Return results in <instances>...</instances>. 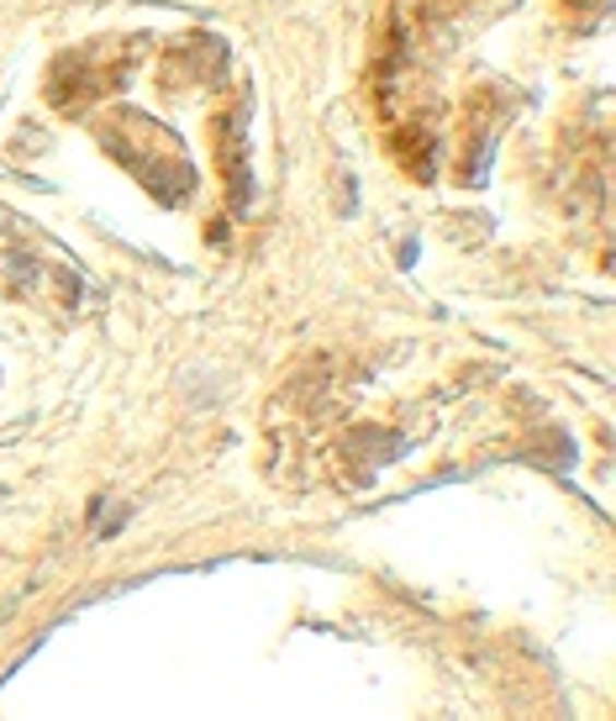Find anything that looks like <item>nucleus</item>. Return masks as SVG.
I'll use <instances>...</instances> for the list:
<instances>
[{
	"mask_svg": "<svg viewBox=\"0 0 616 721\" xmlns=\"http://www.w3.org/2000/svg\"><path fill=\"white\" fill-rule=\"evenodd\" d=\"M106 143H111V153H117L121 164H127L164 206H179V201L196 190L190 158H185V148H179L158 121L138 117V111H121V117L106 127Z\"/></svg>",
	"mask_w": 616,
	"mask_h": 721,
	"instance_id": "obj_1",
	"label": "nucleus"
}]
</instances>
